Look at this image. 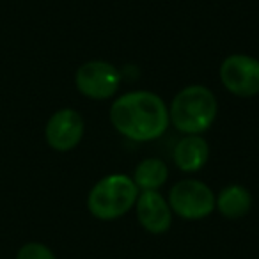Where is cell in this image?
I'll list each match as a JSON object with an SVG mask.
<instances>
[{"mask_svg":"<svg viewBox=\"0 0 259 259\" xmlns=\"http://www.w3.org/2000/svg\"><path fill=\"white\" fill-rule=\"evenodd\" d=\"M110 121L119 134L135 142L156 141L170 122L163 100L148 91L119 96L110 107Z\"/></svg>","mask_w":259,"mask_h":259,"instance_id":"6da1fadb","label":"cell"},{"mask_svg":"<svg viewBox=\"0 0 259 259\" xmlns=\"http://www.w3.org/2000/svg\"><path fill=\"white\" fill-rule=\"evenodd\" d=\"M219 105L215 94L204 85H188L174 96L169 121L187 135H201L215 122Z\"/></svg>","mask_w":259,"mask_h":259,"instance_id":"7a4b0ae2","label":"cell"},{"mask_svg":"<svg viewBox=\"0 0 259 259\" xmlns=\"http://www.w3.org/2000/svg\"><path fill=\"white\" fill-rule=\"evenodd\" d=\"M139 197L135 181L126 174H110L93 187L87 199L91 215L100 220H115L134 208Z\"/></svg>","mask_w":259,"mask_h":259,"instance_id":"3957f363","label":"cell"},{"mask_svg":"<svg viewBox=\"0 0 259 259\" xmlns=\"http://www.w3.org/2000/svg\"><path fill=\"white\" fill-rule=\"evenodd\" d=\"M169 206L181 219H206L215 209V194L202 181L183 180L170 188Z\"/></svg>","mask_w":259,"mask_h":259,"instance_id":"277c9868","label":"cell"},{"mask_svg":"<svg viewBox=\"0 0 259 259\" xmlns=\"http://www.w3.org/2000/svg\"><path fill=\"white\" fill-rule=\"evenodd\" d=\"M76 89L91 100H108L119 89L121 75L105 61H91L78 68L75 75Z\"/></svg>","mask_w":259,"mask_h":259,"instance_id":"5b68a950","label":"cell"},{"mask_svg":"<svg viewBox=\"0 0 259 259\" xmlns=\"http://www.w3.org/2000/svg\"><path fill=\"white\" fill-rule=\"evenodd\" d=\"M220 80L240 98L259 94V61L250 55H229L220 66Z\"/></svg>","mask_w":259,"mask_h":259,"instance_id":"8992f818","label":"cell"},{"mask_svg":"<svg viewBox=\"0 0 259 259\" xmlns=\"http://www.w3.org/2000/svg\"><path fill=\"white\" fill-rule=\"evenodd\" d=\"M83 135V119L73 108L57 110L47 122L45 137L55 151H69L76 148Z\"/></svg>","mask_w":259,"mask_h":259,"instance_id":"52a82bcc","label":"cell"},{"mask_svg":"<svg viewBox=\"0 0 259 259\" xmlns=\"http://www.w3.org/2000/svg\"><path fill=\"white\" fill-rule=\"evenodd\" d=\"M137 219L148 233L162 234L172 224V209L158 190H144L137 197Z\"/></svg>","mask_w":259,"mask_h":259,"instance_id":"ba28073f","label":"cell"},{"mask_svg":"<svg viewBox=\"0 0 259 259\" xmlns=\"http://www.w3.org/2000/svg\"><path fill=\"white\" fill-rule=\"evenodd\" d=\"M208 144L201 135H187L176 144L174 162L183 172H197L208 162Z\"/></svg>","mask_w":259,"mask_h":259,"instance_id":"9c48e42d","label":"cell"},{"mask_svg":"<svg viewBox=\"0 0 259 259\" xmlns=\"http://www.w3.org/2000/svg\"><path fill=\"white\" fill-rule=\"evenodd\" d=\"M252 206L250 192L241 185H229L215 197V208L226 219H240L247 215Z\"/></svg>","mask_w":259,"mask_h":259,"instance_id":"30bf717a","label":"cell"},{"mask_svg":"<svg viewBox=\"0 0 259 259\" xmlns=\"http://www.w3.org/2000/svg\"><path fill=\"white\" fill-rule=\"evenodd\" d=\"M169 170L160 158H146L137 165L132 180L135 181L139 190H158L167 181Z\"/></svg>","mask_w":259,"mask_h":259,"instance_id":"8fae6325","label":"cell"},{"mask_svg":"<svg viewBox=\"0 0 259 259\" xmlns=\"http://www.w3.org/2000/svg\"><path fill=\"white\" fill-rule=\"evenodd\" d=\"M16 259H55L54 252L43 243H25L16 254Z\"/></svg>","mask_w":259,"mask_h":259,"instance_id":"7c38bea8","label":"cell"}]
</instances>
